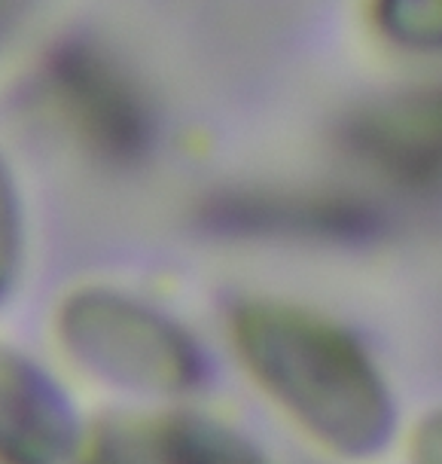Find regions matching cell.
Segmentation results:
<instances>
[{
    "mask_svg": "<svg viewBox=\"0 0 442 464\" xmlns=\"http://www.w3.org/2000/svg\"><path fill=\"white\" fill-rule=\"evenodd\" d=\"M22 263V205L15 180L0 160V303L15 285Z\"/></svg>",
    "mask_w": 442,
    "mask_h": 464,
    "instance_id": "9c48e42d",
    "label": "cell"
},
{
    "mask_svg": "<svg viewBox=\"0 0 442 464\" xmlns=\"http://www.w3.org/2000/svg\"><path fill=\"white\" fill-rule=\"evenodd\" d=\"M345 150L363 169L406 189L442 184V82L363 104L348 116Z\"/></svg>",
    "mask_w": 442,
    "mask_h": 464,
    "instance_id": "277c9868",
    "label": "cell"
},
{
    "mask_svg": "<svg viewBox=\"0 0 442 464\" xmlns=\"http://www.w3.org/2000/svg\"><path fill=\"white\" fill-rule=\"evenodd\" d=\"M229 339L256 392L332 459L370 461L394 437L385 372L339 321L296 303L247 300L232 312Z\"/></svg>",
    "mask_w": 442,
    "mask_h": 464,
    "instance_id": "6da1fadb",
    "label": "cell"
},
{
    "mask_svg": "<svg viewBox=\"0 0 442 464\" xmlns=\"http://www.w3.org/2000/svg\"><path fill=\"white\" fill-rule=\"evenodd\" d=\"M31 0H0V44L6 40V34L15 28V22L28 13Z\"/></svg>",
    "mask_w": 442,
    "mask_h": 464,
    "instance_id": "8fae6325",
    "label": "cell"
},
{
    "mask_svg": "<svg viewBox=\"0 0 442 464\" xmlns=\"http://www.w3.org/2000/svg\"><path fill=\"white\" fill-rule=\"evenodd\" d=\"M408 464H442V406L428 412L408 434Z\"/></svg>",
    "mask_w": 442,
    "mask_h": 464,
    "instance_id": "30bf717a",
    "label": "cell"
},
{
    "mask_svg": "<svg viewBox=\"0 0 442 464\" xmlns=\"http://www.w3.org/2000/svg\"><path fill=\"white\" fill-rule=\"evenodd\" d=\"M372 22L403 53H442V0H372Z\"/></svg>",
    "mask_w": 442,
    "mask_h": 464,
    "instance_id": "ba28073f",
    "label": "cell"
},
{
    "mask_svg": "<svg viewBox=\"0 0 442 464\" xmlns=\"http://www.w3.org/2000/svg\"><path fill=\"white\" fill-rule=\"evenodd\" d=\"M40 89L64 131L98 162L131 165L153 147L156 120L147 92L98 40L58 37L40 62Z\"/></svg>",
    "mask_w": 442,
    "mask_h": 464,
    "instance_id": "3957f363",
    "label": "cell"
},
{
    "mask_svg": "<svg viewBox=\"0 0 442 464\" xmlns=\"http://www.w3.org/2000/svg\"><path fill=\"white\" fill-rule=\"evenodd\" d=\"M82 464H265V459L223 421L171 412L104 425L82 452Z\"/></svg>",
    "mask_w": 442,
    "mask_h": 464,
    "instance_id": "5b68a950",
    "label": "cell"
},
{
    "mask_svg": "<svg viewBox=\"0 0 442 464\" xmlns=\"http://www.w3.org/2000/svg\"><path fill=\"white\" fill-rule=\"evenodd\" d=\"M207 214L220 229L254 236H348L366 223L360 208L345 202L278 193H232L216 198Z\"/></svg>",
    "mask_w": 442,
    "mask_h": 464,
    "instance_id": "52a82bcc",
    "label": "cell"
},
{
    "mask_svg": "<svg viewBox=\"0 0 442 464\" xmlns=\"http://www.w3.org/2000/svg\"><path fill=\"white\" fill-rule=\"evenodd\" d=\"M55 336L82 372L120 392L171 397L202 376V354L178 321L113 287H80L55 312Z\"/></svg>",
    "mask_w": 442,
    "mask_h": 464,
    "instance_id": "7a4b0ae2",
    "label": "cell"
},
{
    "mask_svg": "<svg viewBox=\"0 0 442 464\" xmlns=\"http://www.w3.org/2000/svg\"><path fill=\"white\" fill-rule=\"evenodd\" d=\"M77 440V416L55 379L0 345V464H62Z\"/></svg>",
    "mask_w": 442,
    "mask_h": 464,
    "instance_id": "8992f818",
    "label": "cell"
}]
</instances>
